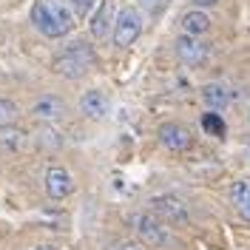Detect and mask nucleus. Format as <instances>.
<instances>
[{
    "mask_svg": "<svg viewBox=\"0 0 250 250\" xmlns=\"http://www.w3.org/2000/svg\"><path fill=\"white\" fill-rule=\"evenodd\" d=\"M105 250H148L142 242H131V239H123V242H114V245H108Z\"/></svg>",
    "mask_w": 250,
    "mask_h": 250,
    "instance_id": "nucleus-20",
    "label": "nucleus"
},
{
    "mask_svg": "<svg viewBox=\"0 0 250 250\" xmlns=\"http://www.w3.org/2000/svg\"><path fill=\"white\" fill-rule=\"evenodd\" d=\"M140 34H142V15L137 12V9H131V6L120 9L117 17H114V29H111L114 46H117V48L134 46Z\"/></svg>",
    "mask_w": 250,
    "mask_h": 250,
    "instance_id": "nucleus-4",
    "label": "nucleus"
},
{
    "mask_svg": "<svg viewBox=\"0 0 250 250\" xmlns=\"http://www.w3.org/2000/svg\"><path fill=\"white\" fill-rule=\"evenodd\" d=\"M31 114L37 120H62L65 117V103L60 97H43L31 105Z\"/></svg>",
    "mask_w": 250,
    "mask_h": 250,
    "instance_id": "nucleus-12",
    "label": "nucleus"
},
{
    "mask_svg": "<svg viewBox=\"0 0 250 250\" xmlns=\"http://www.w3.org/2000/svg\"><path fill=\"white\" fill-rule=\"evenodd\" d=\"M202 128L210 137H225V120H222V114H216V111L202 114Z\"/></svg>",
    "mask_w": 250,
    "mask_h": 250,
    "instance_id": "nucleus-17",
    "label": "nucleus"
},
{
    "mask_svg": "<svg viewBox=\"0 0 250 250\" xmlns=\"http://www.w3.org/2000/svg\"><path fill=\"white\" fill-rule=\"evenodd\" d=\"M15 117H17V105L12 103V100L0 97V125H9Z\"/></svg>",
    "mask_w": 250,
    "mask_h": 250,
    "instance_id": "nucleus-18",
    "label": "nucleus"
},
{
    "mask_svg": "<svg viewBox=\"0 0 250 250\" xmlns=\"http://www.w3.org/2000/svg\"><path fill=\"white\" fill-rule=\"evenodd\" d=\"M148 208H151V213H154L159 222H165V225H182L188 222V205L182 199H176L171 193H156L148 199Z\"/></svg>",
    "mask_w": 250,
    "mask_h": 250,
    "instance_id": "nucleus-5",
    "label": "nucleus"
},
{
    "mask_svg": "<svg viewBox=\"0 0 250 250\" xmlns=\"http://www.w3.org/2000/svg\"><path fill=\"white\" fill-rule=\"evenodd\" d=\"M74 20H77V15H74L68 0H37L31 6V23L40 34H46L48 40L71 34Z\"/></svg>",
    "mask_w": 250,
    "mask_h": 250,
    "instance_id": "nucleus-1",
    "label": "nucleus"
},
{
    "mask_svg": "<svg viewBox=\"0 0 250 250\" xmlns=\"http://www.w3.org/2000/svg\"><path fill=\"white\" fill-rule=\"evenodd\" d=\"M131 228L137 230V236L142 239V245L145 248H173L176 245V239H173V233L165 228V222H159V219L151 213V210H140V213H131Z\"/></svg>",
    "mask_w": 250,
    "mask_h": 250,
    "instance_id": "nucleus-3",
    "label": "nucleus"
},
{
    "mask_svg": "<svg viewBox=\"0 0 250 250\" xmlns=\"http://www.w3.org/2000/svg\"><path fill=\"white\" fill-rule=\"evenodd\" d=\"M219 0H193V6L196 9H205V6H216Z\"/></svg>",
    "mask_w": 250,
    "mask_h": 250,
    "instance_id": "nucleus-21",
    "label": "nucleus"
},
{
    "mask_svg": "<svg viewBox=\"0 0 250 250\" xmlns=\"http://www.w3.org/2000/svg\"><path fill=\"white\" fill-rule=\"evenodd\" d=\"M34 250H57L54 245H40V248H34Z\"/></svg>",
    "mask_w": 250,
    "mask_h": 250,
    "instance_id": "nucleus-22",
    "label": "nucleus"
},
{
    "mask_svg": "<svg viewBox=\"0 0 250 250\" xmlns=\"http://www.w3.org/2000/svg\"><path fill=\"white\" fill-rule=\"evenodd\" d=\"M182 31L190 37H199L205 31H210V17L205 15L202 9H190L182 15Z\"/></svg>",
    "mask_w": 250,
    "mask_h": 250,
    "instance_id": "nucleus-14",
    "label": "nucleus"
},
{
    "mask_svg": "<svg viewBox=\"0 0 250 250\" xmlns=\"http://www.w3.org/2000/svg\"><path fill=\"white\" fill-rule=\"evenodd\" d=\"M159 142L171 151V154H185L193 145V137L182 123H162L159 125Z\"/></svg>",
    "mask_w": 250,
    "mask_h": 250,
    "instance_id": "nucleus-6",
    "label": "nucleus"
},
{
    "mask_svg": "<svg viewBox=\"0 0 250 250\" xmlns=\"http://www.w3.org/2000/svg\"><path fill=\"white\" fill-rule=\"evenodd\" d=\"M29 145V131L17 128V125H0V151H9V154H17Z\"/></svg>",
    "mask_w": 250,
    "mask_h": 250,
    "instance_id": "nucleus-11",
    "label": "nucleus"
},
{
    "mask_svg": "<svg viewBox=\"0 0 250 250\" xmlns=\"http://www.w3.org/2000/svg\"><path fill=\"white\" fill-rule=\"evenodd\" d=\"M114 17H117L114 0H100L97 12L91 15V23H88V29H91V37H97V40L108 37V31L114 29Z\"/></svg>",
    "mask_w": 250,
    "mask_h": 250,
    "instance_id": "nucleus-8",
    "label": "nucleus"
},
{
    "mask_svg": "<svg viewBox=\"0 0 250 250\" xmlns=\"http://www.w3.org/2000/svg\"><path fill=\"white\" fill-rule=\"evenodd\" d=\"M142 3H159V0H142Z\"/></svg>",
    "mask_w": 250,
    "mask_h": 250,
    "instance_id": "nucleus-23",
    "label": "nucleus"
},
{
    "mask_svg": "<svg viewBox=\"0 0 250 250\" xmlns=\"http://www.w3.org/2000/svg\"><path fill=\"white\" fill-rule=\"evenodd\" d=\"M176 57L185 62V65H202L208 60V46H205L199 37H190V34H182V37H176Z\"/></svg>",
    "mask_w": 250,
    "mask_h": 250,
    "instance_id": "nucleus-7",
    "label": "nucleus"
},
{
    "mask_svg": "<svg viewBox=\"0 0 250 250\" xmlns=\"http://www.w3.org/2000/svg\"><path fill=\"white\" fill-rule=\"evenodd\" d=\"M202 103L210 111H222V108H228V103H230V91L225 85H219V83H208L202 88Z\"/></svg>",
    "mask_w": 250,
    "mask_h": 250,
    "instance_id": "nucleus-15",
    "label": "nucleus"
},
{
    "mask_svg": "<svg viewBox=\"0 0 250 250\" xmlns=\"http://www.w3.org/2000/svg\"><path fill=\"white\" fill-rule=\"evenodd\" d=\"M94 65H97V51L88 43H74V46L62 48L60 54L51 60V71L65 80H80L85 77Z\"/></svg>",
    "mask_w": 250,
    "mask_h": 250,
    "instance_id": "nucleus-2",
    "label": "nucleus"
},
{
    "mask_svg": "<svg viewBox=\"0 0 250 250\" xmlns=\"http://www.w3.org/2000/svg\"><path fill=\"white\" fill-rule=\"evenodd\" d=\"M71 190H74V179H71V173L65 171V168H48L46 171V193L51 199H65V196H71Z\"/></svg>",
    "mask_w": 250,
    "mask_h": 250,
    "instance_id": "nucleus-9",
    "label": "nucleus"
},
{
    "mask_svg": "<svg viewBox=\"0 0 250 250\" xmlns=\"http://www.w3.org/2000/svg\"><path fill=\"white\" fill-rule=\"evenodd\" d=\"M80 108H83V114H85L88 120H103V117L108 114V108H111L108 94L100 91V88L85 91V94H83V100H80Z\"/></svg>",
    "mask_w": 250,
    "mask_h": 250,
    "instance_id": "nucleus-10",
    "label": "nucleus"
},
{
    "mask_svg": "<svg viewBox=\"0 0 250 250\" xmlns=\"http://www.w3.org/2000/svg\"><path fill=\"white\" fill-rule=\"evenodd\" d=\"M248 120H250V111H248Z\"/></svg>",
    "mask_w": 250,
    "mask_h": 250,
    "instance_id": "nucleus-24",
    "label": "nucleus"
},
{
    "mask_svg": "<svg viewBox=\"0 0 250 250\" xmlns=\"http://www.w3.org/2000/svg\"><path fill=\"white\" fill-rule=\"evenodd\" d=\"M37 145L43 148V151H57L62 145V140H60V131H54V128H40L37 131Z\"/></svg>",
    "mask_w": 250,
    "mask_h": 250,
    "instance_id": "nucleus-16",
    "label": "nucleus"
},
{
    "mask_svg": "<svg viewBox=\"0 0 250 250\" xmlns=\"http://www.w3.org/2000/svg\"><path fill=\"white\" fill-rule=\"evenodd\" d=\"M68 3H71V9H74L77 17H85L94 6H97V0H68Z\"/></svg>",
    "mask_w": 250,
    "mask_h": 250,
    "instance_id": "nucleus-19",
    "label": "nucleus"
},
{
    "mask_svg": "<svg viewBox=\"0 0 250 250\" xmlns=\"http://www.w3.org/2000/svg\"><path fill=\"white\" fill-rule=\"evenodd\" d=\"M230 202H233L236 213L245 219V222H250V182L248 179L233 182V188H230Z\"/></svg>",
    "mask_w": 250,
    "mask_h": 250,
    "instance_id": "nucleus-13",
    "label": "nucleus"
}]
</instances>
